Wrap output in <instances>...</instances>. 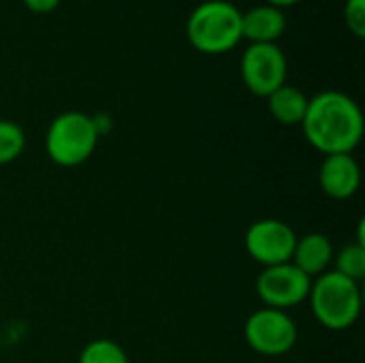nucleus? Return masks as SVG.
<instances>
[{
  "instance_id": "1a4fd4ad",
  "label": "nucleus",
  "mask_w": 365,
  "mask_h": 363,
  "mask_svg": "<svg viewBox=\"0 0 365 363\" xmlns=\"http://www.w3.org/2000/svg\"><path fill=\"white\" fill-rule=\"evenodd\" d=\"M321 190L338 201L351 199L361 184V169L353 154H329L319 169Z\"/></svg>"
},
{
  "instance_id": "0eeeda50",
  "label": "nucleus",
  "mask_w": 365,
  "mask_h": 363,
  "mask_svg": "<svg viewBox=\"0 0 365 363\" xmlns=\"http://www.w3.org/2000/svg\"><path fill=\"white\" fill-rule=\"evenodd\" d=\"M255 287L265 308L287 312L289 308H295L308 300L312 278H308L299 267H295L289 261V263L263 267Z\"/></svg>"
},
{
  "instance_id": "9b49d317",
  "label": "nucleus",
  "mask_w": 365,
  "mask_h": 363,
  "mask_svg": "<svg viewBox=\"0 0 365 363\" xmlns=\"http://www.w3.org/2000/svg\"><path fill=\"white\" fill-rule=\"evenodd\" d=\"M287 30L284 11L272 4L252 6L242 13V39L250 43H276Z\"/></svg>"
},
{
  "instance_id": "a211bd4d",
  "label": "nucleus",
  "mask_w": 365,
  "mask_h": 363,
  "mask_svg": "<svg viewBox=\"0 0 365 363\" xmlns=\"http://www.w3.org/2000/svg\"><path fill=\"white\" fill-rule=\"evenodd\" d=\"M92 124H94L98 137H103L105 133L111 131V118H109L107 113H94V116H92Z\"/></svg>"
},
{
  "instance_id": "f03ea898",
  "label": "nucleus",
  "mask_w": 365,
  "mask_h": 363,
  "mask_svg": "<svg viewBox=\"0 0 365 363\" xmlns=\"http://www.w3.org/2000/svg\"><path fill=\"white\" fill-rule=\"evenodd\" d=\"M186 36L201 53H227L242 41V11L227 0L201 2L188 15Z\"/></svg>"
},
{
  "instance_id": "f8f14e48",
  "label": "nucleus",
  "mask_w": 365,
  "mask_h": 363,
  "mask_svg": "<svg viewBox=\"0 0 365 363\" xmlns=\"http://www.w3.org/2000/svg\"><path fill=\"white\" fill-rule=\"evenodd\" d=\"M308 96L295 88V86H280L276 92H272L267 96V103H269V111L274 116V120H278L280 124H287V126H295V124H302L304 122V116H306V109H308Z\"/></svg>"
},
{
  "instance_id": "6e6552de",
  "label": "nucleus",
  "mask_w": 365,
  "mask_h": 363,
  "mask_svg": "<svg viewBox=\"0 0 365 363\" xmlns=\"http://www.w3.org/2000/svg\"><path fill=\"white\" fill-rule=\"evenodd\" d=\"M246 252L263 267L289 263L297 244V233L291 225L278 218H263L248 227L246 237Z\"/></svg>"
},
{
  "instance_id": "9d476101",
  "label": "nucleus",
  "mask_w": 365,
  "mask_h": 363,
  "mask_svg": "<svg viewBox=\"0 0 365 363\" xmlns=\"http://www.w3.org/2000/svg\"><path fill=\"white\" fill-rule=\"evenodd\" d=\"M334 255V244L325 233H308L304 237H297L291 263L314 280L317 276L329 272Z\"/></svg>"
},
{
  "instance_id": "dca6fc26",
  "label": "nucleus",
  "mask_w": 365,
  "mask_h": 363,
  "mask_svg": "<svg viewBox=\"0 0 365 363\" xmlns=\"http://www.w3.org/2000/svg\"><path fill=\"white\" fill-rule=\"evenodd\" d=\"M344 21H346V28L364 39L365 36V0H346L344 4Z\"/></svg>"
},
{
  "instance_id": "20e7f679",
  "label": "nucleus",
  "mask_w": 365,
  "mask_h": 363,
  "mask_svg": "<svg viewBox=\"0 0 365 363\" xmlns=\"http://www.w3.org/2000/svg\"><path fill=\"white\" fill-rule=\"evenodd\" d=\"M98 139L92 116L83 111H64L51 120L45 135V150L51 163L60 167H79L94 154Z\"/></svg>"
},
{
  "instance_id": "f257e3e1",
  "label": "nucleus",
  "mask_w": 365,
  "mask_h": 363,
  "mask_svg": "<svg viewBox=\"0 0 365 363\" xmlns=\"http://www.w3.org/2000/svg\"><path fill=\"white\" fill-rule=\"evenodd\" d=\"M312 148L329 154H353L364 139V113L357 101L340 90H325L308 101L299 124Z\"/></svg>"
},
{
  "instance_id": "f3484780",
  "label": "nucleus",
  "mask_w": 365,
  "mask_h": 363,
  "mask_svg": "<svg viewBox=\"0 0 365 363\" xmlns=\"http://www.w3.org/2000/svg\"><path fill=\"white\" fill-rule=\"evenodd\" d=\"M32 13H38V15H45V13H51L58 9V4L62 0H21Z\"/></svg>"
},
{
  "instance_id": "4468645a",
  "label": "nucleus",
  "mask_w": 365,
  "mask_h": 363,
  "mask_svg": "<svg viewBox=\"0 0 365 363\" xmlns=\"http://www.w3.org/2000/svg\"><path fill=\"white\" fill-rule=\"evenodd\" d=\"M338 274L351 278L353 282H361L365 276V244H346L338 255H334Z\"/></svg>"
},
{
  "instance_id": "6ab92c4d",
  "label": "nucleus",
  "mask_w": 365,
  "mask_h": 363,
  "mask_svg": "<svg viewBox=\"0 0 365 363\" xmlns=\"http://www.w3.org/2000/svg\"><path fill=\"white\" fill-rule=\"evenodd\" d=\"M299 0H267V4H272V6H278V9H284V6H293V4H297Z\"/></svg>"
},
{
  "instance_id": "423d86ee",
  "label": "nucleus",
  "mask_w": 365,
  "mask_h": 363,
  "mask_svg": "<svg viewBox=\"0 0 365 363\" xmlns=\"http://www.w3.org/2000/svg\"><path fill=\"white\" fill-rule=\"evenodd\" d=\"M244 86L257 96H269L287 83L289 62L276 43H250L240 64Z\"/></svg>"
},
{
  "instance_id": "ddd939ff",
  "label": "nucleus",
  "mask_w": 365,
  "mask_h": 363,
  "mask_svg": "<svg viewBox=\"0 0 365 363\" xmlns=\"http://www.w3.org/2000/svg\"><path fill=\"white\" fill-rule=\"evenodd\" d=\"M77 363H130L126 351L109 340V338H98L92 340L83 347V351L79 353V362Z\"/></svg>"
},
{
  "instance_id": "39448f33",
  "label": "nucleus",
  "mask_w": 365,
  "mask_h": 363,
  "mask_svg": "<svg viewBox=\"0 0 365 363\" xmlns=\"http://www.w3.org/2000/svg\"><path fill=\"white\" fill-rule=\"evenodd\" d=\"M246 342L252 351L265 357H280L297 344V325L284 310L261 308L246 319Z\"/></svg>"
},
{
  "instance_id": "7ed1b4c3",
  "label": "nucleus",
  "mask_w": 365,
  "mask_h": 363,
  "mask_svg": "<svg viewBox=\"0 0 365 363\" xmlns=\"http://www.w3.org/2000/svg\"><path fill=\"white\" fill-rule=\"evenodd\" d=\"M308 302L314 319L329 332H344L353 327L361 315L359 282L329 270L312 280Z\"/></svg>"
},
{
  "instance_id": "2eb2a0df",
  "label": "nucleus",
  "mask_w": 365,
  "mask_h": 363,
  "mask_svg": "<svg viewBox=\"0 0 365 363\" xmlns=\"http://www.w3.org/2000/svg\"><path fill=\"white\" fill-rule=\"evenodd\" d=\"M26 148V133L13 120H0V165H9L21 156Z\"/></svg>"
}]
</instances>
